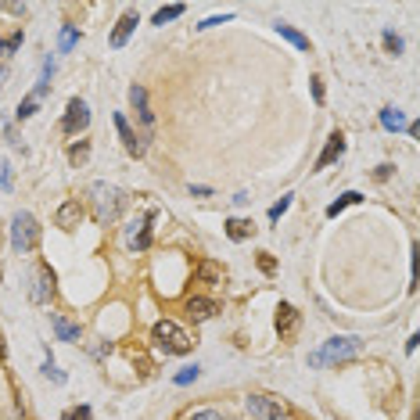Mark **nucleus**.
Wrapping results in <instances>:
<instances>
[{
	"label": "nucleus",
	"instance_id": "nucleus-1",
	"mask_svg": "<svg viewBox=\"0 0 420 420\" xmlns=\"http://www.w3.org/2000/svg\"><path fill=\"white\" fill-rule=\"evenodd\" d=\"M90 209H94V219H98L101 226H108V223H115V219L122 216V209H126V191L115 187V184L98 180V184L90 187Z\"/></svg>",
	"mask_w": 420,
	"mask_h": 420
},
{
	"label": "nucleus",
	"instance_id": "nucleus-2",
	"mask_svg": "<svg viewBox=\"0 0 420 420\" xmlns=\"http://www.w3.org/2000/svg\"><path fill=\"white\" fill-rule=\"evenodd\" d=\"M359 349H363V342H359V338H352V334H342V338H330L323 349H316V352L309 356V367H323V363H342V359H352V356H359Z\"/></svg>",
	"mask_w": 420,
	"mask_h": 420
},
{
	"label": "nucleus",
	"instance_id": "nucleus-3",
	"mask_svg": "<svg viewBox=\"0 0 420 420\" xmlns=\"http://www.w3.org/2000/svg\"><path fill=\"white\" fill-rule=\"evenodd\" d=\"M154 342H158V349H162L165 356H184V352H191L187 330H184L180 323H173V320H158V323H154Z\"/></svg>",
	"mask_w": 420,
	"mask_h": 420
},
{
	"label": "nucleus",
	"instance_id": "nucleus-4",
	"mask_svg": "<svg viewBox=\"0 0 420 420\" xmlns=\"http://www.w3.org/2000/svg\"><path fill=\"white\" fill-rule=\"evenodd\" d=\"M40 244V223L33 219V212H15V219H11V248L15 251H33Z\"/></svg>",
	"mask_w": 420,
	"mask_h": 420
},
{
	"label": "nucleus",
	"instance_id": "nucleus-5",
	"mask_svg": "<svg viewBox=\"0 0 420 420\" xmlns=\"http://www.w3.org/2000/svg\"><path fill=\"white\" fill-rule=\"evenodd\" d=\"M90 126V108H87V101H79V98H72L68 101V108H65V119H61V130L68 133V137H75V133H83Z\"/></svg>",
	"mask_w": 420,
	"mask_h": 420
},
{
	"label": "nucleus",
	"instance_id": "nucleus-6",
	"mask_svg": "<svg viewBox=\"0 0 420 420\" xmlns=\"http://www.w3.org/2000/svg\"><path fill=\"white\" fill-rule=\"evenodd\" d=\"M244 406H248V413L256 416V420H288V409L280 402L266 399V395H248Z\"/></svg>",
	"mask_w": 420,
	"mask_h": 420
},
{
	"label": "nucleus",
	"instance_id": "nucleus-7",
	"mask_svg": "<svg viewBox=\"0 0 420 420\" xmlns=\"http://www.w3.org/2000/svg\"><path fill=\"white\" fill-rule=\"evenodd\" d=\"M151 219H154V212H144L140 223H130V230H126V244H130L133 251H144V248L151 244Z\"/></svg>",
	"mask_w": 420,
	"mask_h": 420
},
{
	"label": "nucleus",
	"instance_id": "nucleus-8",
	"mask_svg": "<svg viewBox=\"0 0 420 420\" xmlns=\"http://www.w3.org/2000/svg\"><path fill=\"white\" fill-rule=\"evenodd\" d=\"M115 130H119V137H122V147H126L133 158H140V154L147 151V144H144V140L130 130V122H126V115H122V112H115Z\"/></svg>",
	"mask_w": 420,
	"mask_h": 420
},
{
	"label": "nucleus",
	"instance_id": "nucleus-9",
	"mask_svg": "<svg viewBox=\"0 0 420 420\" xmlns=\"http://www.w3.org/2000/svg\"><path fill=\"white\" fill-rule=\"evenodd\" d=\"M137 26H140V15H137V11H126V15L119 19V26L112 29L108 43H112V47H126V40L133 36V29H137Z\"/></svg>",
	"mask_w": 420,
	"mask_h": 420
},
{
	"label": "nucleus",
	"instance_id": "nucleus-10",
	"mask_svg": "<svg viewBox=\"0 0 420 420\" xmlns=\"http://www.w3.org/2000/svg\"><path fill=\"white\" fill-rule=\"evenodd\" d=\"M130 105L137 108V115H140L144 130H151V126H154V112L147 108V90L140 87V83H133V87H130Z\"/></svg>",
	"mask_w": 420,
	"mask_h": 420
},
{
	"label": "nucleus",
	"instance_id": "nucleus-11",
	"mask_svg": "<svg viewBox=\"0 0 420 420\" xmlns=\"http://www.w3.org/2000/svg\"><path fill=\"white\" fill-rule=\"evenodd\" d=\"M342 154H345V137H342V133H330V140H327L323 154L316 158V169H327V165H330L334 158H342Z\"/></svg>",
	"mask_w": 420,
	"mask_h": 420
},
{
	"label": "nucleus",
	"instance_id": "nucleus-12",
	"mask_svg": "<svg viewBox=\"0 0 420 420\" xmlns=\"http://www.w3.org/2000/svg\"><path fill=\"white\" fill-rule=\"evenodd\" d=\"M79 219H83V205L72 198V201H65L61 209H58V216H54V223L61 226V230H72V226H79Z\"/></svg>",
	"mask_w": 420,
	"mask_h": 420
},
{
	"label": "nucleus",
	"instance_id": "nucleus-13",
	"mask_svg": "<svg viewBox=\"0 0 420 420\" xmlns=\"http://www.w3.org/2000/svg\"><path fill=\"white\" fill-rule=\"evenodd\" d=\"M51 327H54V334H58V342H79V323L65 320L61 313L51 316Z\"/></svg>",
	"mask_w": 420,
	"mask_h": 420
},
{
	"label": "nucleus",
	"instance_id": "nucleus-14",
	"mask_svg": "<svg viewBox=\"0 0 420 420\" xmlns=\"http://www.w3.org/2000/svg\"><path fill=\"white\" fill-rule=\"evenodd\" d=\"M54 295V273L51 270H40L36 273V288H33V302H47Z\"/></svg>",
	"mask_w": 420,
	"mask_h": 420
},
{
	"label": "nucleus",
	"instance_id": "nucleus-15",
	"mask_svg": "<svg viewBox=\"0 0 420 420\" xmlns=\"http://www.w3.org/2000/svg\"><path fill=\"white\" fill-rule=\"evenodd\" d=\"M251 233H256V223L251 219H226V237L230 241H248Z\"/></svg>",
	"mask_w": 420,
	"mask_h": 420
},
{
	"label": "nucleus",
	"instance_id": "nucleus-16",
	"mask_svg": "<svg viewBox=\"0 0 420 420\" xmlns=\"http://www.w3.org/2000/svg\"><path fill=\"white\" fill-rule=\"evenodd\" d=\"M187 313H191V320L201 323V320H209V316L216 313V302H212V298H191V302H187Z\"/></svg>",
	"mask_w": 420,
	"mask_h": 420
},
{
	"label": "nucleus",
	"instance_id": "nucleus-17",
	"mask_svg": "<svg viewBox=\"0 0 420 420\" xmlns=\"http://www.w3.org/2000/svg\"><path fill=\"white\" fill-rule=\"evenodd\" d=\"M273 29H277V33H280V36H284L288 43H295L298 51H309V40H305V36H302L298 29H291L288 22H273Z\"/></svg>",
	"mask_w": 420,
	"mask_h": 420
},
{
	"label": "nucleus",
	"instance_id": "nucleus-18",
	"mask_svg": "<svg viewBox=\"0 0 420 420\" xmlns=\"http://www.w3.org/2000/svg\"><path fill=\"white\" fill-rule=\"evenodd\" d=\"M381 126L388 133H399V130H406V119H402L399 108H381Z\"/></svg>",
	"mask_w": 420,
	"mask_h": 420
},
{
	"label": "nucleus",
	"instance_id": "nucleus-19",
	"mask_svg": "<svg viewBox=\"0 0 420 420\" xmlns=\"http://www.w3.org/2000/svg\"><path fill=\"white\" fill-rule=\"evenodd\" d=\"M295 323H298V313H295L291 305H280V309H277V330H280V334H291Z\"/></svg>",
	"mask_w": 420,
	"mask_h": 420
},
{
	"label": "nucleus",
	"instance_id": "nucleus-20",
	"mask_svg": "<svg viewBox=\"0 0 420 420\" xmlns=\"http://www.w3.org/2000/svg\"><path fill=\"white\" fill-rule=\"evenodd\" d=\"M180 15H184V4L158 8V11H154V19H151V26H165V22H173V19H180Z\"/></svg>",
	"mask_w": 420,
	"mask_h": 420
},
{
	"label": "nucleus",
	"instance_id": "nucleus-21",
	"mask_svg": "<svg viewBox=\"0 0 420 420\" xmlns=\"http://www.w3.org/2000/svg\"><path fill=\"white\" fill-rule=\"evenodd\" d=\"M363 201V194H356V191H349V194H342L338 201H334V205H327V216L334 219V216H338L342 209H349V205H359Z\"/></svg>",
	"mask_w": 420,
	"mask_h": 420
},
{
	"label": "nucleus",
	"instance_id": "nucleus-22",
	"mask_svg": "<svg viewBox=\"0 0 420 420\" xmlns=\"http://www.w3.org/2000/svg\"><path fill=\"white\" fill-rule=\"evenodd\" d=\"M75 43H79V29H75V26H65V29H61V36H58V51H61V54H68Z\"/></svg>",
	"mask_w": 420,
	"mask_h": 420
},
{
	"label": "nucleus",
	"instance_id": "nucleus-23",
	"mask_svg": "<svg viewBox=\"0 0 420 420\" xmlns=\"http://www.w3.org/2000/svg\"><path fill=\"white\" fill-rule=\"evenodd\" d=\"M87 158H90V144H87V140H83V144H72V151H68V162H72V165H83Z\"/></svg>",
	"mask_w": 420,
	"mask_h": 420
},
{
	"label": "nucleus",
	"instance_id": "nucleus-24",
	"mask_svg": "<svg viewBox=\"0 0 420 420\" xmlns=\"http://www.w3.org/2000/svg\"><path fill=\"white\" fill-rule=\"evenodd\" d=\"M36 108H40V98H33V94H29V98L19 105V112H15V115L26 122V119H33V115H36Z\"/></svg>",
	"mask_w": 420,
	"mask_h": 420
},
{
	"label": "nucleus",
	"instance_id": "nucleus-25",
	"mask_svg": "<svg viewBox=\"0 0 420 420\" xmlns=\"http://www.w3.org/2000/svg\"><path fill=\"white\" fill-rule=\"evenodd\" d=\"M198 374H201V367L194 363V367H184V370H180V374H177L173 381H177V384L184 388V384H191V381H198Z\"/></svg>",
	"mask_w": 420,
	"mask_h": 420
},
{
	"label": "nucleus",
	"instance_id": "nucleus-26",
	"mask_svg": "<svg viewBox=\"0 0 420 420\" xmlns=\"http://www.w3.org/2000/svg\"><path fill=\"white\" fill-rule=\"evenodd\" d=\"M22 47V33H11V36H0V54H11Z\"/></svg>",
	"mask_w": 420,
	"mask_h": 420
},
{
	"label": "nucleus",
	"instance_id": "nucleus-27",
	"mask_svg": "<svg viewBox=\"0 0 420 420\" xmlns=\"http://www.w3.org/2000/svg\"><path fill=\"white\" fill-rule=\"evenodd\" d=\"M90 416H94L90 406H75V409H65L61 413V420H90Z\"/></svg>",
	"mask_w": 420,
	"mask_h": 420
},
{
	"label": "nucleus",
	"instance_id": "nucleus-28",
	"mask_svg": "<svg viewBox=\"0 0 420 420\" xmlns=\"http://www.w3.org/2000/svg\"><path fill=\"white\" fill-rule=\"evenodd\" d=\"M291 198H295V194H284V198H280V201H277V205L270 209V219H273V223H277V219H280V216H284V212L291 209Z\"/></svg>",
	"mask_w": 420,
	"mask_h": 420
},
{
	"label": "nucleus",
	"instance_id": "nucleus-29",
	"mask_svg": "<svg viewBox=\"0 0 420 420\" xmlns=\"http://www.w3.org/2000/svg\"><path fill=\"white\" fill-rule=\"evenodd\" d=\"M43 374H47V377H51L54 384H65V374H61V370L54 367V359H51V356H47V363H43Z\"/></svg>",
	"mask_w": 420,
	"mask_h": 420
},
{
	"label": "nucleus",
	"instance_id": "nucleus-30",
	"mask_svg": "<svg viewBox=\"0 0 420 420\" xmlns=\"http://www.w3.org/2000/svg\"><path fill=\"white\" fill-rule=\"evenodd\" d=\"M0 191H11V165L0 162Z\"/></svg>",
	"mask_w": 420,
	"mask_h": 420
},
{
	"label": "nucleus",
	"instance_id": "nucleus-31",
	"mask_svg": "<svg viewBox=\"0 0 420 420\" xmlns=\"http://www.w3.org/2000/svg\"><path fill=\"white\" fill-rule=\"evenodd\" d=\"M384 47H388V51H392V54H402V40H399V36H395V33H392V29H388V33H384Z\"/></svg>",
	"mask_w": 420,
	"mask_h": 420
},
{
	"label": "nucleus",
	"instance_id": "nucleus-32",
	"mask_svg": "<svg viewBox=\"0 0 420 420\" xmlns=\"http://www.w3.org/2000/svg\"><path fill=\"white\" fill-rule=\"evenodd\" d=\"M191 420H226V416H223L219 409H198V413H194Z\"/></svg>",
	"mask_w": 420,
	"mask_h": 420
},
{
	"label": "nucleus",
	"instance_id": "nucleus-33",
	"mask_svg": "<svg viewBox=\"0 0 420 420\" xmlns=\"http://www.w3.org/2000/svg\"><path fill=\"white\" fill-rule=\"evenodd\" d=\"M230 19H233V15H216V19H205L198 29H212V26H223V22H230Z\"/></svg>",
	"mask_w": 420,
	"mask_h": 420
},
{
	"label": "nucleus",
	"instance_id": "nucleus-34",
	"mask_svg": "<svg viewBox=\"0 0 420 420\" xmlns=\"http://www.w3.org/2000/svg\"><path fill=\"white\" fill-rule=\"evenodd\" d=\"M309 83H313V101L323 105V87H320V79H309Z\"/></svg>",
	"mask_w": 420,
	"mask_h": 420
},
{
	"label": "nucleus",
	"instance_id": "nucleus-35",
	"mask_svg": "<svg viewBox=\"0 0 420 420\" xmlns=\"http://www.w3.org/2000/svg\"><path fill=\"white\" fill-rule=\"evenodd\" d=\"M259 266H263V273H273V259L266 256V251H263V256H259Z\"/></svg>",
	"mask_w": 420,
	"mask_h": 420
},
{
	"label": "nucleus",
	"instance_id": "nucleus-36",
	"mask_svg": "<svg viewBox=\"0 0 420 420\" xmlns=\"http://www.w3.org/2000/svg\"><path fill=\"white\" fill-rule=\"evenodd\" d=\"M4 75H8V72H4V68H0V79H4Z\"/></svg>",
	"mask_w": 420,
	"mask_h": 420
}]
</instances>
